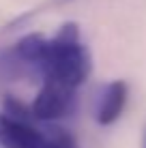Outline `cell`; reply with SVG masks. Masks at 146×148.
Returning a JSON list of instances; mask_svg holds the SVG:
<instances>
[{
  "mask_svg": "<svg viewBox=\"0 0 146 148\" xmlns=\"http://www.w3.org/2000/svg\"><path fill=\"white\" fill-rule=\"evenodd\" d=\"M39 71L43 82H54L69 90H77L86 84L93 71V58L88 47L82 43L80 26L75 22H67L52 39H47L43 58L39 62Z\"/></svg>",
  "mask_w": 146,
  "mask_h": 148,
  "instance_id": "1",
  "label": "cell"
},
{
  "mask_svg": "<svg viewBox=\"0 0 146 148\" xmlns=\"http://www.w3.org/2000/svg\"><path fill=\"white\" fill-rule=\"evenodd\" d=\"M32 120L30 108L22 112L19 103H9L0 112V148H45L49 129H39Z\"/></svg>",
  "mask_w": 146,
  "mask_h": 148,
  "instance_id": "2",
  "label": "cell"
},
{
  "mask_svg": "<svg viewBox=\"0 0 146 148\" xmlns=\"http://www.w3.org/2000/svg\"><path fill=\"white\" fill-rule=\"evenodd\" d=\"M75 110V92L54 82H43L34 101L30 103V114L34 120L56 122Z\"/></svg>",
  "mask_w": 146,
  "mask_h": 148,
  "instance_id": "3",
  "label": "cell"
},
{
  "mask_svg": "<svg viewBox=\"0 0 146 148\" xmlns=\"http://www.w3.org/2000/svg\"><path fill=\"white\" fill-rule=\"evenodd\" d=\"M129 99V86L125 79H114L110 84H105V88L99 95L97 108H95V120L101 127L114 125L125 112Z\"/></svg>",
  "mask_w": 146,
  "mask_h": 148,
  "instance_id": "4",
  "label": "cell"
},
{
  "mask_svg": "<svg viewBox=\"0 0 146 148\" xmlns=\"http://www.w3.org/2000/svg\"><path fill=\"white\" fill-rule=\"evenodd\" d=\"M45 148H80L75 137L60 127H49V142Z\"/></svg>",
  "mask_w": 146,
  "mask_h": 148,
  "instance_id": "5",
  "label": "cell"
},
{
  "mask_svg": "<svg viewBox=\"0 0 146 148\" xmlns=\"http://www.w3.org/2000/svg\"><path fill=\"white\" fill-rule=\"evenodd\" d=\"M142 148H146V129H144V140H142Z\"/></svg>",
  "mask_w": 146,
  "mask_h": 148,
  "instance_id": "6",
  "label": "cell"
},
{
  "mask_svg": "<svg viewBox=\"0 0 146 148\" xmlns=\"http://www.w3.org/2000/svg\"><path fill=\"white\" fill-rule=\"evenodd\" d=\"M60 2H69V0H60Z\"/></svg>",
  "mask_w": 146,
  "mask_h": 148,
  "instance_id": "7",
  "label": "cell"
}]
</instances>
